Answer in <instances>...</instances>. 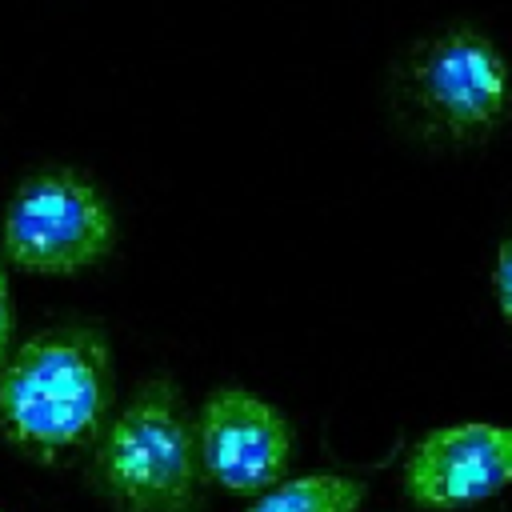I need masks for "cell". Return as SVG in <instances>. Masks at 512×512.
<instances>
[{
	"label": "cell",
	"instance_id": "cell-1",
	"mask_svg": "<svg viewBox=\"0 0 512 512\" xmlns=\"http://www.w3.org/2000/svg\"><path fill=\"white\" fill-rule=\"evenodd\" d=\"M112 404L108 344L88 328H48L0 368V428L24 448H72L104 428Z\"/></svg>",
	"mask_w": 512,
	"mask_h": 512
},
{
	"label": "cell",
	"instance_id": "cell-2",
	"mask_svg": "<svg viewBox=\"0 0 512 512\" xmlns=\"http://www.w3.org/2000/svg\"><path fill=\"white\" fill-rule=\"evenodd\" d=\"M96 476L124 512H188L200 500V440L172 380L140 384L108 420Z\"/></svg>",
	"mask_w": 512,
	"mask_h": 512
},
{
	"label": "cell",
	"instance_id": "cell-3",
	"mask_svg": "<svg viewBox=\"0 0 512 512\" xmlns=\"http://www.w3.org/2000/svg\"><path fill=\"white\" fill-rule=\"evenodd\" d=\"M4 256L32 276H76L116 244L104 192L76 168H44L20 180L4 208Z\"/></svg>",
	"mask_w": 512,
	"mask_h": 512
},
{
	"label": "cell",
	"instance_id": "cell-4",
	"mask_svg": "<svg viewBox=\"0 0 512 512\" xmlns=\"http://www.w3.org/2000/svg\"><path fill=\"white\" fill-rule=\"evenodd\" d=\"M196 440L204 476L228 492H264L292 460V428L284 412L236 384L208 392L196 412Z\"/></svg>",
	"mask_w": 512,
	"mask_h": 512
},
{
	"label": "cell",
	"instance_id": "cell-5",
	"mask_svg": "<svg viewBox=\"0 0 512 512\" xmlns=\"http://www.w3.org/2000/svg\"><path fill=\"white\" fill-rule=\"evenodd\" d=\"M416 92L448 132L476 136L508 112L512 72L484 32L452 28L416 56Z\"/></svg>",
	"mask_w": 512,
	"mask_h": 512
},
{
	"label": "cell",
	"instance_id": "cell-6",
	"mask_svg": "<svg viewBox=\"0 0 512 512\" xmlns=\"http://www.w3.org/2000/svg\"><path fill=\"white\" fill-rule=\"evenodd\" d=\"M512 484V428L488 420L444 424L404 460V492L420 508L480 504Z\"/></svg>",
	"mask_w": 512,
	"mask_h": 512
},
{
	"label": "cell",
	"instance_id": "cell-7",
	"mask_svg": "<svg viewBox=\"0 0 512 512\" xmlns=\"http://www.w3.org/2000/svg\"><path fill=\"white\" fill-rule=\"evenodd\" d=\"M364 504V484L352 476H296L276 480L244 512H356Z\"/></svg>",
	"mask_w": 512,
	"mask_h": 512
},
{
	"label": "cell",
	"instance_id": "cell-8",
	"mask_svg": "<svg viewBox=\"0 0 512 512\" xmlns=\"http://www.w3.org/2000/svg\"><path fill=\"white\" fill-rule=\"evenodd\" d=\"M492 296H496V308L500 316L512 324V236L500 244L496 252V268H492Z\"/></svg>",
	"mask_w": 512,
	"mask_h": 512
},
{
	"label": "cell",
	"instance_id": "cell-9",
	"mask_svg": "<svg viewBox=\"0 0 512 512\" xmlns=\"http://www.w3.org/2000/svg\"><path fill=\"white\" fill-rule=\"evenodd\" d=\"M12 324H16V312H12V288H8V272L0 264V368L8 360V348H12Z\"/></svg>",
	"mask_w": 512,
	"mask_h": 512
}]
</instances>
